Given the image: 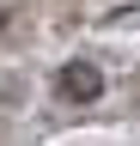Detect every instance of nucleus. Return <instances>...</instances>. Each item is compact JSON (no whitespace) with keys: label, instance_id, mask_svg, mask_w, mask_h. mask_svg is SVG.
I'll return each mask as SVG.
<instances>
[{"label":"nucleus","instance_id":"1","mask_svg":"<svg viewBox=\"0 0 140 146\" xmlns=\"http://www.w3.org/2000/svg\"><path fill=\"white\" fill-rule=\"evenodd\" d=\"M98 91H104V79H98L92 61H67V67H61V98H67V104H92Z\"/></svg>","mask_w":140,"mask_h":146}]
</instances>
